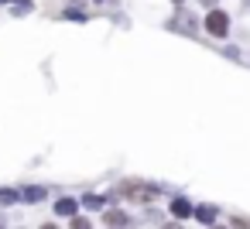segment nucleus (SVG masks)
Masks as SVG:
<instances>
[{"label":"nucleus","instance_id":"7ed1b4c3","mask_svg":"<svg viewBox=\"0 0 250 229\" xmlns=\"http://www.w3.org/2000/svg\"><path fill=\"white\" fill-rule=\"evenodd\" d=\"M59 212H62V215H72V212H76V202H72V198H62V202H59Z\"/></svg>","mask_w":250,"mask_h":229},{"label":"nucleus","instance_id":"f257e3e1","mask_svg":"<svg viewBox=\"0 0 250 229\" xmlns=\"http://www.w3.org/2000/svg\"><path fill=\"white\" fill-rule=\"evenodd\" d=\"M206 28H209V35L223 38V35H226V14H223V11H212V14L206 18Z\"/></svg>","mask_w":250,"mask_h":229},{"label":"nucleus","instance_id":"f03ea898","mask_svg":"<svg viewBox=\"0 0 250 229\" xmlns=\"http://www.w3.org/2000/svg\"><path fill=\"white\" fill-rule=\"evenodd\" d=\"M171 212H175L178 219H185V215L192 212V202H185V198H175V202H171Z\"/></svg>","mask_w":250,"mask_h":229},{"label":"nucleus","instance_id":"423d86ee","mask_svg":"<svg viewBox=\"0 0 250 229\" xmlns=\"http://www.w3.org/2000/svg\"><path fill=\"white\" fill-rule=\"evenodd\" d=\"M233 226H236V229H250V222H247V219H240V215L233 219Z\"/></svg>","mask_w":250,"mask_h":229},{"label":"nucleus","instance_id":"0eeeda50","mask_svg":"<svg viewBox=\"0 0 250 229\" xmlns=\"http://www.w3.org/2000/svg\"><path fill=\"white\" fill-rule=\"evenodd\" d=\"M42 229H59V226H55V222H45V226H42Z\"/></svg>","mask_w":250,"mask_h":229},{"label":"nucleus","instance_id":"39448f33","mask_svg":"<svg viewBox=\"0 0 250 229\" xmlns=\"http://www.w3.org/2000/svg\"><path fill=\"white\" fill-rule=\"evenodd\" d=\"M72 229H89V219H79V215H76V219H72Z\"/></svg>","mask_w":250,"mask_h":229},{"label":"nucleus","instance_id":"20e7f679","mask_svg":"<svg viewBox=\"0 0 250 229\" xmlns=\"http://www.w3.org/2000/svg\"><path fill=\"white\" fill-rule=\"evenodd\" d=\"M106 222H110V226H124L127 215H124V212H106Z\"/></svg>","mask_w":250,"mask_h":229}]
</instances>
